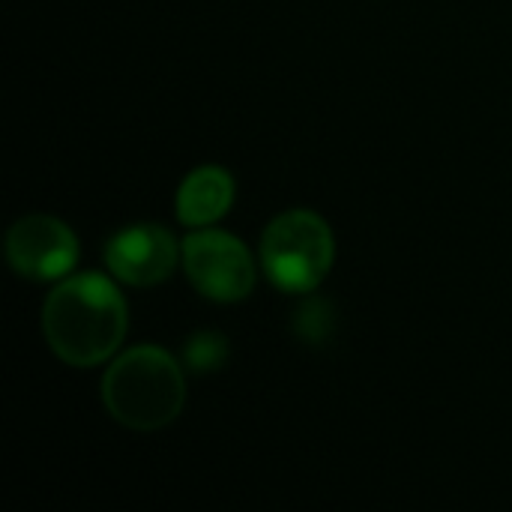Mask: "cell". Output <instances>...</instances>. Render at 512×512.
I'll list each match as a JSON object with an SVG mask.
<instances>
[{
    "label": "cell",
    "instance_id": "obj_1",
    "mask_svg": "<svg viewBox=\"0 0 512 512\" xmlns=\"http://www.w3.org/2000/svg\"><path fill=\"white\" fill-rule=\"evenodd\" d=\"M126 303L111 279L84 273L63 279L42 306L48 348L75 369H90L117 354L126 336Z\"/></svg>",
    "mask_w": 512,
    "mask_h": 512
},
{
    "label": "cell",
    "instance_id": "obj_2",
    "mask_svg": "<svg viewBox=\"0 0 512 512\" xmlns=\"http://www.w3.org/2000/svg\"><path fill=\"white\" fill-rule=\"evenodd\" d=\"M102 402L111 420L132 432L165 429L180 417L186 402L183 369L165 348L135 345L108 366Z\"/></svg>",
    "mask_w": 512,
    "mask_h": 512
},
{
    "label": "cell",
    "instance_id": "obj_3",
    "mask_svg": "<svg viewBox=\"0 0 512 512\" xmlns=\"http://www.w3.org/2000/svg\"><path fill=\"white\" fill-rule=\"evenodd\" d=\"M336 261L330 225L312 210L276 216L261 237V264L267 279L288 294L315 291Z\"/></svg>",
    "mask_w": 512,
    "mask_h": 512
},
{
    "label": "cell",
    "instance_id": "obj_4",
    "mask_svg": "<svg viewBox=\"0 0 512 512\" xmlns=\"http://www.w3.org/2000/svg\"><path fill=\"white\" fill-rule=\"evenodd\" d=\"M180 255L192 288L213 303H240L255 291V261L249 249L225 231H195L183 240Z\"/></svg>",
    "mask_w": 512,
    "mask_h": 512
},
{
    "label": "cell",
    "instance_id": "obj_5",
    "mask_svg": "<svg viewBox=\"0 0 512 512\" xmlns=\"http://www.w3.org/2000/svg\"><path fill=\"white\" fill-rule=\"evenodd\" d=\"M6 261L21 279L57 282L78 264V237L54 216H21L6 231Z\"/></svg>",
    "mask_w": 512,
    "mask_h": 512
},
{
    "label": "cell",
    "instance_id": "obj_6",
    "mask_svg": "<svg viewBox=\"0 0 512 512\" xmlns=\"http://www.w3.org/2000/svg\"><path fill=\"white\" fill-rule=\"evenodd\" d=\"M177 255L180 249L174 237L156 222L129 225L117 231L105 246L108 270L132 288H150L165 282L177 264Z\"/></svg>",
    "mask_w": 512,
    "mask_h": 512
},
{
    "label": "cell",
    "instance_id": "obj_7",
    "mask_svg": "<svg viewBox=\"0 0 512 512\" xmlns=\"http://www.w3.org/2000/svg\"><path fill=\"white\" fill-rule=\"evenodd\" d=\"M234 204V177L219 165H204L186 174L177 189V219L186 228H210Z\"/></svg>",
    "mask_w": 512,
    "mask_h": 512
},
{
    "label": "cell",
    "instance_id": "obj_8",
    "mask_svg": "<svg viewBox=\"0 0 512 512\" xmlns=\"http://www.w3.org/2000/svg\"><path fill=\"white\" fill-rule=\"evenodd\" d=\"M228 360V342L219 333H198L186 342V366L198 375L222 369Z\"/></svg>",
    "mask_w": 512,
    "mask_h": 512
}]
</instances>
